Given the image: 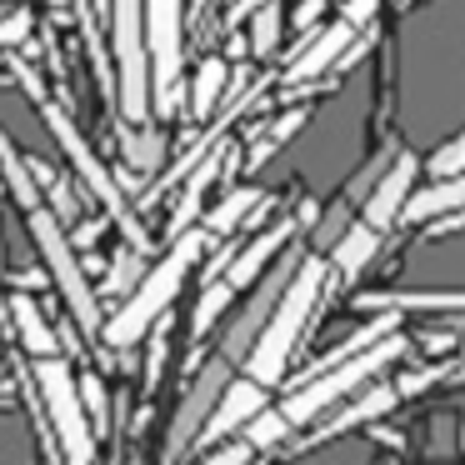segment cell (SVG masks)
<instances>
[{"mask_svg":"<svg viewBox=\"0 0 465 465\" xmlns=\"http://www.w3.org/2000/svg\"><path fill=\"white\" fill-rule=\"evenodd\" d=\"M15 75H21V85L31 91V101H35V111H41L45 131L55 135V145L65 151V161L75 165V181H85V191H91L95 201L105 205V215H111V221L125 231L131 251H141V255H145V251H151V235H145V225L135 221V211H131V201H125V191L115 185V175L105 171L101 155L91 151V141L81 135V125H75L71 115H65V105H61V101H51V95H45V85L35 81V71H31L25 61H15Z\"/></svg>","mask_w":465,"mask_h":465,"instance_id":"6da1fadb","label":"cell"},{"mask_svg":"<svg viewBox=\"0 0 465 465\" xmlns=\"http://www.w3.org/2000/svg\"><path fill=\"white\" fill-rule=\"evenodd\" d=\"M325 281H331V261H321V255H305V261L295 265L291 285H285V295L275 301L271 321H265V331H261V341H255L251 361H245V375H251L255 385L271 391V385L285 375V365H291V351H295V341H301L305 321H311V311L321 305Z\"/></svg>","mask_w":465,"mask_h":465,"instance_id":"7a4b0ae2","label":"cell"},{"mask_svg":"<svg viewBox=\"0 0 465 465\" xmlns=\"http://www.w3.org/2000/svg\"><path fill=\"white\" fill-rule=\"evenodd\" d=\"M201 251H205V231L175 235V245L165 251V261L151 265V271H145V281L125 295V305L111 315V321H105V331H101L105 345L131 351L135 341H145V335L161 325V315L171 311V301L181 295V285H185V275H191V265L201 261Z\"/></svg>","mask_w":465,"mask_h":465,"instance_id":"3957f363","label":"cell"},{"mask_svg":"<svg viewBox=\"0 0 465 465\" xmlns=\"http://www.w3.org/2000/svg\"><path fill=\"white\" fill-rule=\"evenodd\" d=\"M405 335H385V341H375L371 351H361V355H351V361H341V365H331V371H321V375H311V381H301V385H291V395H285V405H281V415L291 425H315L331 405H341V401H351V395H361L365 385L375 381V375L385 371V365H395L405 355Z\"/></svg>","mask_w":465,"mask_h":465,"instance_id":"277c9868","label":"cell"},{"mask_svg":"<svg viewBox=\"0 0 465 465\" xmlns=\"http://www.w3.org/2000/svg\"><path fill=\"white\" fill-rule=\"evenodd\" d=\"M111 55H115V101L125 125H145L151 115V51H145L141 0H111Z\"/></svg>","mask_w":465,"mask_h":465,"instance_id":"5b68a950","label":"cell"},{"mask_svg":"<svg viewBox=\"0 0 465 465\" xmlns=\"http://www.w3.org/2000/svg\"><path fill=\"white\" fill-rule=\"evenodd\" d=\"M145 51H151V105L175 115L185 101L181 55H185V0H141Z\"/></svg>","mask_w":465,"mask_h":465,"instance_id":"8992f818","label":"cell"},{"mask_svg":"<svg viewBox=\"0 0 465 465\" xmlns=\"http://www.w3.org/2000/svg\"><path fill=\"white\" fill-rule=\"evenodd\" d=\"M35 391L45 401V415L55 425V445H61L65 465H95V430L91 415L81 405V385H75V371L51 355V361H35Z\"/></svg>","mask_w":465,"mask_h":465,"instance_id":"52a82bcc","label":"cell"},{"mask_svg":"<svg viewBox=\"0 0 465 465\" xmlns=\"http://www.w3.org/2000/svg\"><path fill=\"white\" fill-rule=\"evenodd\" d=\"M25 221H31V241L41 245L45 271H51V281H55V291H61V301L71 305L75 325H81L85 335H101V331H105L101 305H95V291H91V281H85V265L75 261V251H71V235H65V225L51 215V205L31 211Z\"/></svg>","mask_w":465,"mask_h":465,"instance_id":"ba28073f","label":"cell"},{"mask_svg":"<svg viewBox=\"0 0 465 465\" xmlns=\"http://www.w3.org/2000/svg\"><path fill=\"white\" fill-rule=\"evenodd\" d=\"M305 261V251L301 245H291V251L281 255V261L271 265V271L255 281V291H251V301L235 311V321L225 325V335H221V345H215V355L211 361H221V365H231V371H241L245 361H251V351H255V341H261V331H265V321H271V311H275V301L285 295V285H291V275H295V265Z\"/></svg>","mask_w":465,"mask_h":465,"instance_id":"9c48e42d","label":"cell"},{"mask_svg":"<svg viewBox=\"0 0 465 465\" xmlns=\"http://www.w3.org/2000/svg\"><path fill=\"white\" fill-rule=\"evenodd\" d=\"M415 171H420V161H415L411 151H401L385 165V175L375 181V191L365 195V205H361V221L371 225V231L385 235L405 215V205H411V195H415Z\"/></svg>","mask_w":465,"mask_h":465,"instance_id":"30bf717a","label":"cell"},{"mask_svg":"<svg viewBox=\"0 0 465 465\" xmlns=\"http://www.w3.org/2000/svg\"><path fill=\"white\" fill-rule=\"evenodd\" d=\"M261 411H265V385H255L251 375H235V381L225 385V395L215 401V411H211V420H205V430H201V440H195V445L205 450V445L231 440V435L245 430Z\"/></svg>","mask_w":465,"mask_h":465,"instance_id":"8fae6325","label":"cell"},{"mask_svg":"<svg viewBox=\"0 0 465 465\" xmlns=\"http://www.w3.org/2000/svg\"><path fill=\"white\" fill-rule=\"evenodd\" d=\"M295 231H301V221H275L265 235H255L251 245H241V251H235L231 271H225L221 281H231V291H245V285H255L275 261H281V251H291V245H295Z\"/></svg>","mask_w":465,"mask_h":465,"instance_id":"7c38bea8","label":"cell"},{"mask_svg":"<svg viewBox=\"0 0 465 465\" xmlns=\"http://www.w3.org/2000/svg\"><path fill=\"white\" fill-rule=\"evenodd\" d=\"M355 41V25L351 21H331L325 31H315L311 41L301 45V55H295L291 65H285V81L301 85V81H315V75H325L331 65H345V45Z\"/></svg>","mask_w":465,"mask_h":465,"instance_id":"4fadbf2b","label":"cell"},{"mask_svg":"<svg viewBox=\"0 0 465 465\" xmlns=\"http://www.w3.org/2000/svg\"><path fill=\"white\" fill-rule=\"evenodd\" d=\"M395 395H401V385H365L361 395H351V405H345L341 415H331V425H321V430L311 435V445L315 440H331V435H345V430H355V425H365V420H381V415H391L395 411Z\"/></svg>","mask_w":465,"mask_h":465,"instance_id":"5bb4252c","label":"cell"},{"mask_svg":"<svg viewBox=\"0 0 465 465\" xmlns=\"http://www.w3.org/2000/svg\"><path fill=\"white\" fill-rule=\"evenodd\" d=\"M221 161H225V151H221V145H211V151H205V161L191 171L181 201H175V215H171V235L195 231V221H201V201H205V191L215 185V175H221Z\"/></svg>","mask_w":465,"mask_h":465,"instance_id":"9a60e30c","label":"cell"},{"mask_svg":"<svg viewBox=\"0 0 465 465\" xmlns=\"http://www.w3.org/2000/svg\"><path fill=\"white\" fill-rule=\"evenodd\" d=\"M0 181L11 185L15 205H21L25 215H31V211H41V185H35V165L25 161V155H21V145H15L5 131H0Z\"/></svg>","mask_w":465,"mask_h":465,"instance_id":"2e32d148","label":"cell"},{"mask_svg":"<svg viewBox=\"0 0 465 465\" xmlns=\"http://www.w3.org/2000/svg\"><path fill=\"white\" fill-rule=\"evenodd\" d=\"M355 311H465L460 291H391V295H361Z\"/></svg>","mask_w":465,"mask_h":465,"instance_id":"e0dca14e","label":"cell"},{"mask_svg":"<svg viewBox=\"0 0 465 465\" xmlns=\"http://www.w3.org/2000/svg\"><path fill=\"white\" fill-rule=\"evenodd\" d=\"M455 211H465V175L435 181V185H415L411 205H405V221H445Z\"/></svg>","mask_w":465,"mask_h":465,"instance_id":"ac0fdd59","label":"cell"},{"mask_svg":"<svg viewBox=\"0 0 465 465\" xmlns=\"http://www.w3.org/2000/svg\"><path fill=\"white\" fill-rule=\"evenodd\" d=\"M265 201H271V195H265L261 185H241V191H231L221 205H215V211L201 215V231H205V235H231V231H241V225L251 221V215L261 211Z\"/></svg>","mask_w":465,"mask_h":465,"instance_id":"d6986e66","label":"cell"},{"mask_svg":"<svg viewBox=\"0 0 465 465\" xmlns=\"http://www.w3.org/2000/svg\"><path fill=\"white\" fill-rule=\"evenodd\" d=\"M375 251H381V231H371L365 221H355L351 231L335 241V251H331V271L341 275V281H355V275L365 271V265L375 261Z\"/></svg>","mask_w":465,"mask_h":465,"instance_id":"ffe728a7","label":"cell"},{"mask_svg":"<svg viewBox=\"0 0 465 465\" xmlns=\"http://www.w3.org/2000/svg\"><path fill=\"white\" fill-rule=\"evenodd\" d=\"M11 315H15V331H21V345L35 355V361H51V355H61L51 321L41 315V305H35L31 295H15V301H11Z\"/></svg>","mask_w":465,"mask_h":465,"instance_id":"44dd1931","label":"cell"},{"mask_svg":"<svg viewBox=\"0 0 465 465\" xmlns=\"http://www.w3.org/2000/svg\"><path fill=\"white\" fill-rule=\"evenodd\" d=\"M225 85H231V65L225 61H205L201 71H195V81H191V115H215L221 111V101H225Z\"/></svg>","mask_w":465,"mask_h":465,"instance_id":"7402d4cb","label":"cell"},{"mask_svg":"<svg viewBox=\"0 0 465 465\" xmlns=\"http://www.w3.org/2000/svg\"><path fill=\"white\" fill-rule=\"evenodd\" d=\"M121 151H125V161H131L141 175H151L155 165L165 161V135L155 131V125H125V131H121Z\"/></svg>","mask_w":465,"mask_h":465,"instance_id":"603a6c76","label":"cell"},{"mask_svg":"<svg viewBox=\"0 0 465 465\" xmlns=\"http://www.w3.org/2000/svg\"><path fill=\"white\" fill-rule=\"evenodd\" d=\"M231 301H235V291H231V281H211L201 291V305H195V315H191V335L201 341L205 331H211L215 321H221L225 311H231Z\"/></svg>","mask_w":465,"mask_h":465,"instance_id":"cb8c5ba5","label":"cell"},{"mask_svg":"<svg viewBox=\"0 0 465 465\" xmlns=\"http://www.w3.org/2000/svg\"><path fill=\"white\" fill-rule=\"evenodd\" d=\"M351 211H355V205L345 201V195H335V205H331V211H325V215H315V225H311L315 251H325V255L335 251V241H341V235L355 225V221H351Z\"/></svg>","mask_w":465,"mask_h":465,"instance_id":"d4e9b609","label":"cell"},{"mask_svg":"<svg viewBox=\"0 0 465 465\" xmlns=\"http://www.w3.org/2000/svg\"><path fill=\"white\" fill-rule=\"evenodd\" d=\"M145 281V255L131 251V245H121V251L111 255V275H105V295H125L135 291V285Z\"/></svg>","mask_w":465,"mask_h":465,"instance_id":"484cf974","label":"cell"},{"mask_svg":"<svg viewBox=\"0 0 465 465\" xmlns=\"http://www.w3.org/2000/svg\"><path fill=\"white\" fill-rule=\"evenodd\" d=\"M291 430H295V425L285 420L281 411H271V405H265V411H261V415H255V420L241 430V440L251 445V450H271V445H281Z\"/></svg>","mask_w":465,"mask_h":465,"instance_id":"4316f807","label":"cell"},{"mask_svg":"<svg viewBox=\"0 0 465 465\" xmlns=\"http://www.w3.org/2000/svg\"><path fill=\"white\" fill-rule=\"evenodd\" d=\"M281 25H285V11L281 5H261V11H255V21H251V51L255 55H271L275 45H281Z\"/></svg>","mask_w":465,"mask_h":465,"instance_id":"83f0119b","label":"cell"},{"mask_svg":"<svg viewBox=\"0 0 465 465\" xmlns=\"http://www.w3.org/2000/svg\"><path fill=\"white\" fill-rule=\"evenodd\" d=\"M430 175L435 181H455V175H465V131L450 135V141L430 155Z\"/></svg>","mask_w":465,"mask_h":465,"instance_id":"f1b7e54d","label":"cell"},{"mask_svg":"<svg viewBox=\"0 0 465 465\" xmlns=\"http://www.w3.org/2000/svg\"><path fill=\"white\" fill-rule=\"evenodd\" d=\"M75 385H81V405L91 411V430H105V415H111V401H105V385L95 381V375H75Z\"/></svg>","mask_w":465,"mask_h":465,"instance_id":"f546056e","label":"cell"},{"mask_svg":"<svg viewBox=\"0 0 465 465\" xmlns=\"http://www.w3.org/2000/svg\"><path fill=\"white\" fill-rule=\"evenodd\" d=\"M251 460H255V450L245 440H225V445H215L201 465H251Z\"/></svg>","mask_w":465,"mask_h":465,"instance_id":"4dcf8cb0","label":"cell"},{"mask_svg":"<svg viewBox=\"0 0 465 465\" xmlns=\"http://www.w3.org/2000/svg\"><path fill=\"white\" fill-rule=\"evenodd\" d=\"M31 15H25V11H15V15H5V21H0V45H21L25 41V35H31Z\"/></svg>","mask_w":465,"mask_h":465,"instance_id":"1f68e13d","label":"cell"},{"mask_svg":"<svg viewBox=\"0 0 465 465\" xmlns=\"http://www.w3.org/2000/svg\"><path fill=\"white\" fill-rule=\"evenodd\" d=\"M161 365H165V325L151 335V361H145V385L161 381Z\"/></svg>","mask_w":465,"mask_h":465,"instance_id":"d6a6232c","label":"cell"},{"mask_svg":"<svg viewBox=\"0 0 465 465\" xmlns=\"http://www.w3.org/2000/svg\"><path fill=\"white\" fill-rule=\"evenodd\" d=\"M95 235H101V221H81V225H75V241H81V245H95Z\"/></svg>","mask_w":465,"mask_h":465,"instance_id":"836d02e7","label":"cell"},{"mask_svg":"<svg viewBox=\"0 0 465 465\" xmlns=\"http://www.w3.org/2000/svg\"><path fill=\"white\" fill-rule=\"evenodd\" d=\"M315 15H321V0H311V5H301V11H295V25L305 31V21H315Z\"/></svg>","mask_w":465,"mask_h":465,"instance_id":"e575fe53","label":"cell"},{"mask_svg":"<svg viewBox=\"0 0 465 465\" xmlns=\"http://www.w3.org/2000/svg\"><path fill=\"white\" fill-rule=\"evenodd\" d=\"M0 271H5V251H0Z\"/></svg>","mask_w":465,"mask_h":465,"instance_id":"d590c367","label":"cell"},{"mask_svg":"<svg viewBox=\"0 0 465 465\" xmlns=\"http://www.w3.org/2000/svg\"><path fill=\"white\" fill-rule=\"evenodd\" d=\"M201 5H205V0H201Z\"/></svg>","mask_w":465,"mask_h":465,"instance_id":"8d00e7d4","label":"cell"}]
</instances>
